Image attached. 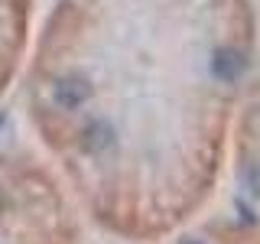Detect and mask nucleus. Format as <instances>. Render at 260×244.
I'll return each mask as SVG.
<instances>
[{
  "instance_id": "obj_1",
  "label": "nucleus",
  "mask_w": 260,
  "mask_h": 244,
  "mask_svg": "<svg viewBox=\"0 0 260 244\" xmlns=\"http://www.w3.org/2000/svg\"><path fill=\"white\" fill-rule=\"evenodd\" d=\"M257 33L250 0H55L23 88L75 208L137 244L199 222L231 160Z\"/></svg>"
},
{
  "instance_id": "obj_2",
  "label": "nucleus",
  "mask_w": 260,
  "mask_h": 244,
  "mask_svg": "<svg viewBox=\"0 0 260 244\" xmlns=\"http://www.w3.org/2000/svg\"><path fill=\"white\" fill-rule=\"evenodd\" d=\"M0 244H81L78 208L46 163L0 153Z\"/></svg>"
},
{
  "instance_id": "obj_3",
  "label": "nucleus",
  "mask_w": 260,
  "mask_h": 244,
  "mask_svg": "<svg viewBox=\"0 0 260 244\" xmlns=\"http://www.w3.org/2000/svg\"><path fill=\"white\" fill-rule=\"evenodd\" d=\"M231 157L238 163L244 192L260 211V33H257V52H254V65H250V78H247L244 101L238 111V124H234Z\"/></svg>"
},
{
  "instance_id": "obj_4",
  "label": "nucleus",
  "mask_w": 260,
  "mask_h": 244,
  "mask_svg": "<svg viewBox=\"0 0 260 244\" xmlns=\"http://www.w3.org/2000/svg\"><path fill=\"white\" fill-rule=\"evenodd\" d=\"M36 29V0H0V98L23 72Z\"/></svg>"
},
{
  "instance_id": "obj_5",
  "label": "nucleus",
  "mask_w": 260,
  "mask_h": 244,
  "mask_svg": "<svg viewBox=\"0 0 260 244\" xmlns=\"http://www.w3.org/2000/svg\"><path fill=\"white\" fill-rule=\"evenodd\" d=\"M159 244H260V225L257 222H228V218L195 222Z\"/></svg>"
}]
</instances>
